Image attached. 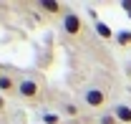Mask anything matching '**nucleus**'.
Returning <instances> with one entry per match:
<instances>
[{"label": "nucleus", "instance_id": "f257e3e1", "mask_svg": "<svg viewBox=\"0 0 131 124\" xmlns=\"http://www.w3.org/2000/svg\"><path fill=\"white\" fill-rule=\"evenodd\" d=\"M40 94H43V89H40V84H38L33 76L18 78V96H20V99H25V101H35Z\"/></svg>", "mask_w": 131, "mask_h": 124}, {"label": "nucleus", "instance_id": "f03ea898", "mask_svg": "<svg viewBox=\"0 0 131 124\" xmlns=\"http://www.w3.org/2000/svg\"><path fill=\"white\" fill-rule=\"evenodd\" d=\"M106 99H108V94H106V89H101V86H86L83 94H81V101L88 109H101L106 104Z\"/></svg>", "mask_w": 131, "mask_h": 124}, {"label": "nucleus", "instance_id": "7ed1b4c3", "mask_svg": "<svg viewBox=\"0 0 131 124\" xmlns=\"http://www.w3.org/2000/svg\"><path fill=\"white\" fill-rule=\"evenodd\" d=\"M63 33L68 36V38H78L83 33V20L81 15L76 13V10H66L63 15Z\"/></svg>", "mask_w": 131, "mask_h": 124}, {"label": "nucleus", "instance_id": "20e7f679", "mask_svg": "<svg viewBox=\"0 0 131 124\" xmlns=\"http://www.w3.org/2000/svg\"><path fill=\"white\" fill-rule=\"evenodd\" d=\"M0 94L8 96V94H18V78L13 74H0Z\"/></svg>", "mask_w": 131, "mask_h": 124}, {"label": "nucleus", "instance_id": "39448f33", "mask_svg": "<svg viewBox=\"0 0 131 124\" xmlns=\"http://www.w3.org/2000/svg\"><path fill=\"white\" fill-rule=\"evenodd\" d=\"M111 114L116 117L118 124H131V104H116L111 109Z\"/></svg>", "mask_w": 131, "mask_h": 124}, {"label": "nucleus", "instance_id": "423d86ee", "mask_svg": "<svg viewBox=\"0 0 131 124\" xmlns=\"http://www.w3.org/2000/svg\"><path fill=\"white\" fill-rule=\"evenodd\" d=\"M93 31H96V36H98V38H103V41H111V38H116L114 28H111L108 23H103V20H96V23H93Z\"/></svg>", "mask_w": 131, "mask_h": 124}, {"label": "nucleus", "instance_id": "0eeeda50", "mask_svg": "<svg viewBox=\"0 0 131 124\" xmlns=\"http://www.w3.org/2000/svg\"><path fill=\"white\" fill-rule=\"evenodd\" d=\"M61 117L76 119V117H81V107H78L76 101H63V104H61Z\"/></svg>", "mask_w": 131, "mask_h": 124}, {"label": "nucleus", "instance_id": "6e6552de", "mask_svg": "<svg viewBox=\"0 0 131 124\" xmlns=\"http://www.w3.org/2000/svg\"><path fill=\"white\" fill-rule=\"evenodd\" d=\"M40 8H43L48 15H66L63 5H61V3H56V0H43V3H40Z\"/></svg>", "mask_w": 131, "mask_h": 124}, {"label": "nucleus", "instance_id": "1a4fd4ad", "mask_svg": "<svg viewBox=\"0 0 131 124\" xmlns=\"http://www.w3.org/2000/svg\"><path fill=\"white\" fill-rule=\"evenodd\" d=\"M40 122L43 124H61V111H43Z\"/></svg>", "mask_w": 131, "mask_h": 124}, {"label": "nucleus", "instance_id": "9d476101", "mask_svg": "<svg viewBox=\"0 0 131 124\" xmlns=\"http://www.w3.org/2000/svg\"><path fill=\"white\" fill-rule=\"evenodd\" d=\"M116 43L121 48H129L131 46V31H118L116 33Z\"/></svg>", "mask_w": 131, "mask_h": 124}, {"label": "nucleus", "instance_id": "9b49d317", "mask_svg": "<svg viewBox=\"0 0 131 124\" xmlns=\"http://www.w3.org/2000/svg\"><path fill=\"white\" fill-rule=\"evenodd\" d=\"M98 124H118V122H116V117L111 114V111H106V114L98 117Z\"/></svg>", "mask_w": 131, "mask_h": 124}, {"label": "nucleus", "instance_id": "f8f14e48", "mask_svg": "<svg viewBox=\"0 0 131 124\" xmlns=\"http://www.w3.org/2000/svg\"><path fill=\"white\" fill-rule=\"evenodd\" d=\"M121 8H124V10H126V15L131 18V0H124V3H121Z\"/></svg>", "mask_w": 131, "mask_h": 124}, {"label": "nucleus", "instance_id": "ddd939ff", "mask_svg": "<svg viewBox=\"0 0 131 124\" xmlns=\"http://www.w3.org/2000/svg\"><path fill=\"white\" fill-rule=\"evenodd\" d=\"M5 107H8V104H5V96H3V94H0V114H3V111H5Z\"/></svg>", "mask_w": 131, "mask_h": 124}, {"label": "nucleus", "instance_id": "4468645a", "mask_svg": "<svg viewBox=\"0 0 131 124\" xmlns=\"http://www.w3.org/2000/svg\"><path fill=\"white\" fill-rule=\"evenodd\" d=\"M0 74H3V71H0Z\"/></svg>", "mask_w": 131, "mask_h": 124}]
</instances>
